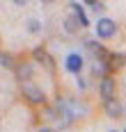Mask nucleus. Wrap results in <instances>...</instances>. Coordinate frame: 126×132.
Returning <instances> with one entry per match:
<instances>
[{
    "mask_svg": "<svg viewBox=\"0 0 126 132\" xmlns=\"http://www.w3.org/2000/svg\"><path fill=\"white\" fill-rule=\"evenodd\" d=\"M21 91H23V96L28 98L30 103H34V105H41L44 100H46L44 91L37 87V84H32V82H23V84H21Z\"/></svg>",
    "mask_w": 126,
    "mask_h": 132,
    "instance_id": "obj_1",
    "label": "nucleus"
},
{
    "mask_svg": "<svg viewBox=\"0 0 126 132\" xmlns=\"http://www.w3.org/2000/svg\"><path fill=\"white\" fill-rule=\"evenodd\" d=\"M115 32H117V25L112 18H101L96 23V37H101V39H110Z\"/></svg>",
    "mask_w": 126,
    "mask_h": 132,
    "instance_id": "obj_2",
    "label": "nucleus"
},
{
    "mask_svg": "<svg viewBox=\"0 0 126 132\" xmlns=\"http://www.w3.org/2000/svg\"><path fill=\"white\" fill-rule=\"evenodd\" d=\"M99 91H101V98H103V100L115 98V80H112L110 75H103V78H101V84H99Z\"/></svg>",
    "mask_w": 126,
    "mask_h": 132,
    "instance_id": "obj_3",
    "label": "nucleus"
},
{
    "mask_svg": "<svg viewBox=\"0 0 126 132\" xmlns=\"http://www.w3.org/2000/svg\"><path fill=\"white\" fill-rule=\"evenodd\" d=\"M103 109H106V114L110 116V119H119L122 116V103L117 100V98H110V100H103Z\"/></svg>",
    "mask_w": 126,
    "mask_h": 132,
    "instance_id": "obj_4",
    "label": "nucleus"
},
{
    "mask_svg": "<svg viewBox=\"0 0 126 132\" xmlns=\"http://www.w3.org/2000/svg\"><path fill=\"white\" fill-rule=\"evenodd\" d=\"M64 66H67V71L71 73H80V68H83V57L76 53H71L67 59H64Z\"/></svg>",
    "mask_w": 126,
    "mask_h": 132,
    "instance_id": "obj_5",
    "label": "nucleus"
},
{
    "mask_svg": "<svg viewBox=\"0 0 126 132\" xmlns=\"http://www.w3.org/2000/svg\"><path fill=\"white\" fill-rule=\"evenodd\" d=\"M71 9H73V16H76V21L80 23V27H87L89 25V18L85 16V9L80 2H71Z\"/></svg>",
    "mask_w": 126,
    "mask_h": 132,
    "instance_id": "obj_6",
    "label": "nucleus"
},
{
    "mask_svg": "<svg viewBox=\"0 0 126 132\" xmlns=\"http://www.w3.org/2000/svg\"><path fill=\"white\" fill-rule=\"evenodd\" d=\"M106 64L110 66V68H119V66H124V64H126V55H122V53H112V55H108Z\"/></svg>",
    "mask_w": 126,
    "mask_h": 132,
    "instance_id": "obj_7",
    "label": "nucleus"
},
{
    "mask_svg": "<svg viewBox=\"0 0 126 132\" xmlns=\"http://www.w3.org/2000/svg\"><path fill=\"white\" fill-rule=\"evenodd\" d=\"M32 57H34L37 62H44V64L48 66V68H53V59H51V55L46 53L44 48H34V53H32Z\"/></svg>",
    "mask_w": 126,
    "mask_h": 132,
    "instance_id": "obj_8",
    "label": "nucleus"
},
{
    "mask_svg": "<svg viewBox=\"0 0 126 132\" xmlns=\"http://www.w3.org/2000/svg\"><path fill=\"white\" fill-rule=\"evenodd\" d=\"M30 75H32V64H21L16 68V78L21 82H30Z\"/></svg>",
    "mask_w": 126,
    "mask_h": 132,
    "instance_id": "obj_9",
    "label": "nucleus"
},
{
    "mask_svg": "<svg viewBox=\"0 0 126 132\" xmlns=\"http://www.w3.org/2000/svg\"><path fill=\"white\" fill-rule=\"evenodd\" d=\"M78 25H80V23H78V21H76V16H69V18H67V21H64V30H67V32H69V34H73V32H76V30H78Z\"/></svg>",
    "mask_w": 126,
    "mask_h": 132,
    "instance_id": "obj_10",
    "label": "nucleus"
},
{
    "mask_svg": "<svg viewBox=\"0 0 126 132\" xmlns=\"http://www.w3.org/2000/svg\"><path fill=\"white\" fill-rule=\"evenodd\" d=\"M25 25H28V32H32V34H37V32L41 30V23H39L37 18H30V21L25 23Z\"/></svg>",
    "mask_w": 126,
    "mask_h": 132,
    "instance_id": "obj_11",
    "label": "nucleus"
},
{
    "mask_svg": "<svg viewBox=\"0 0 126 132\" xmlns=\"http://www.w3.org/2000/svg\"><path fill=\"white\" fill-rule=\"evenodd\" d=\"M85 5H87V7H92V9H94V12H101V9H103V7H106V5H103V2H96V0H87V2H85Z\"/></svg>",
    "mask_w": 126,
    "mask_h": 132,
    "instance_id": "obj_12",
    "label": "nucleus"
},
{
    "mask_svg": "<svg viewBox=\"0 0 126 132\" xmlns=\"http://www.w3.org/2000/svg\"><path fill=\"white\" fill-rule=\"evenodd\" d=\"M0 66H12V57L7 53H0Z\"/></svg>",
    "mask_w": 126,
    "mask_h": 132,
    "instance_id": "obj_13",
    "label": "nucleus"
},
{
    "mask_svg": "<svg viewBox=\"0 0 126 132\" xmlns=\"http://www.w3.org/2000/svg\"><path fill=\"white\" fill-rule=\"evenodd\" d=\"M78 87H80V89H85V87H87V82H85L83 78H78Z\"/></svg>",
    "mask_w": 126,
    "mask_h": 132,
    "instance_id": "obj_14",
    "label": "nucleus"
},
{
    "mask_svg": "<svg viewBox=\"0 0 126 132\" xmlns=\"http://www.w3.org/2000/svg\"><path fill=\"white\" fill-rule=\"evenodd\" d=\"M39 132H53V130H51V128H41Z\"/></svg>",
    "mask_w": 126,
    "mask_h": 132,
    "instance_id": "obj_15",
    "label": "nucleus"
},
{
    "mask_svg": "<svg viewBox=\"0 0 126 132\" xmlns=\"http://www.w3.org/2000/svg\"><path fill=\"white\" fill-rule=\"evenodd\" d=\"M112 132H115V130H112Z\"/></svg>",
    "mask_w": 126,
    "mask_h": 132,
    "instance_id": "obj_16",
    "label": "nucleus"
},
{
    "mask_svg": "<svg viewBox=\"0 0 126 132\" xmlns=\"http://www.w3.org/2000/svg\"><path fill=\"white\" fill-rule=\"evenodd\" d=\"M124 132H126V130H124Z\"/></svg>",
    "mask_w": 126,
    "mask_h": 132,
    "instance_id": "obj_17",
    "label": "nucleus"
}]
</instances>
